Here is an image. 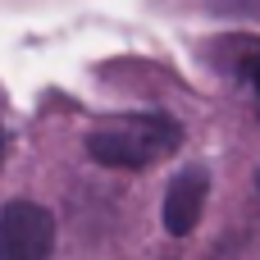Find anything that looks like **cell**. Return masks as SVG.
Returning a JSON list of instances; mask_svg holds the SVG:
<instances>
[{"instance_id":"obj_5","label":"cell","mask_w":260,"mask_h":260,"mask_svg":"<svg viewBox=\"0 0 260 260\" xmlns=\"http://www.w3.org/2000/svg\"><path fill=\"white\" fill-rule=\"evenodd\" d=\"M0 160H5V128H0Z\"/></svg>"},{"instance_id":"obj_4","label":"cell","mask_w":260,"mask_h":260,"mask_svg":"<svg viewBox=\"0 0 260 260\" xmlns=\"http://www.w3.org/2000/svg\"><path fill=\"white\" fill-rule=\"evenodd\" d=\"M242 73H247V82L256 87V96H260V59H247V69H242Z\"/></svg>"},{"instance_id":"obj_3","label":"cell","mask_w":260,"mask_h":260,"mask_svg":"<svg viewBox=\"0 0 260 260\" xmlns=\"http://www.w3.org/2000/svg\"><path fill=\"white\" fill-rule=\"evenodd\" d=\"M206 192H210L206 169H183V174L169 183V192H165V229H169L174 238H187V233L201 224Z\"/></svg>"},{"instance_id":"obj_2","label":"cell","mask_w":260,"mask_h":260,"mask_svg":"<svg viewBox=\"0 0 260 260\" xmlns=\"http://www.w3.org/2000/svg\"><path fill=\"white\" fill-rule=\"evenodd\" d=\"M55 215L37 201H9L0 210V260H50Z\"/></svg>"},{"instance_id":"obj_1","label":"cell","mask_w":260,"mask_h":260,"mask_svg":"<svg viewBox=\"0 0 260 260\" xmlns=\"http://www.w3.org/2000/svg\"><path fill=\"white\" fill-rule=\"evenodd\" d=\"M183 142V128L169 114H119L87 133V155L105 169H151L169 160Z\"/></svg>"}]
</instances>
